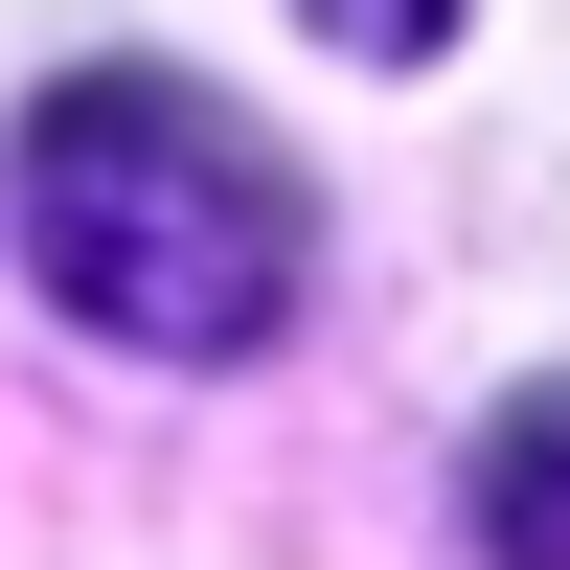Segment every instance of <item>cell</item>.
I'll use <instances>...</instances> for the list:
<instances>
[{
  "mask_svg": "<svg viewBox=\"0 0 570 570\" xmlns=\"http://www.w3.org/2000/svg\"><path fill=\"white\" fill-rule=\"evenodd\" d=\"M0 252L46 274V320H91V343H137V365H252L274 320H297V274H320V206H297V160H274L228 91L69 69L0 137Z\"/></svg>",
  "mask_w": 570,
  "mask_h": 570,
  "instance_id": "obj_1",
  "label": "cell"
},
{
  "mask_svg": "<svg viewBox=\"0 0 570 570\" xmlns=\"http://www.w3.org/2000/svg\"><path fill=\"white\" fill-rule=\"evenodd\" d=\"M456 525H480L502 570H570V365H548V389H525V411L480 434V480H456Z\"/></svg>",
  "mask_w": 570,
  "mask_h": 570,
  "instance_id": "obj_2",
  "label": "cell"
},
{
  "mask_svg": "<svg viewBox=\"0 0 570 570\" xmlns=\"http://www.w3.org/2000/svg\"><path fill=\"white\" fill-rule=\"evenodd\" d=\"M297 23L343 46V69H434V46H456V0H297Z\"/></svg>",
  "mask_w": 570,
  "mask_h": 570,
  "instance_id": "obj_3",
  "label": "cell"
}]
</instances>
